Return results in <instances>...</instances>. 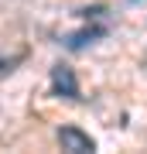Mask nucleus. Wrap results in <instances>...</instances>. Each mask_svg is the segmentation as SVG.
<instances>
[{
    "label": "nucleus",
    "mask_w": 147,
    "mask_h": 154,
    "mask_svg": "<svg viewBox=\"0 0 147 154\" xmlns=\"http://www.w3.org/2000/svg\"><path fill=\"white\" fill-rule=\"evenodd\" d=\"M51 93L62 96V99H82L79 96V79H75V69L65 65V62H58V65L51 69Z\"/></svg>",
    "instance_id": "obj_1"
},
{
    "label": "nucleus",
    "mask_w": 147,
    "mask_h": 154,
    "mask_svg": "<svg viewBox=\"0 0 147 154\" xmlns=\"http://www.w3.org/2000/svg\"><path fill=\"white\" fill-rule=\"evenodd\" d=\"M55 137H58V147L69 154H93L96 151V140L86 130H79V127H58Z\"/></svg>",
    "instance_id": "obj_2"
},
{
    "label": "nucleus",
    "mask_w": 147,
    "mask_h": 154,
    "mask_svg": "<svg viewBox=\"0 0 147 154\" xmlns=\"http://www.w3.org/2000/svg\"><path fill=\"white\" fill-rule=\"evenodd\" d=\"M106 34H109L106 24H89V28H82V31L65 34V38H62V45L75 51V48H86V45H93V41H99V38H106Z\"/></svg>",
    "instance_id": "obj_3"
},
{
    "label": "nucleus",
    "mask_w": 147,
    "mask_h": 154,
    "mask_svg": "<svg viewBox=\"0 0 147 154\" xmlns=\"http://www.w3.org/2000/svg\"><path fill=\"white\" fill-rule=\"evenodd\" d=\"M27 58V51H14V55H7V58H0V79H7L11 72L21 65V62Z\"/></svg>",
    "instance_id": "obj_4"
},
{
    "label": "nucleus",
    "mask_w": 147,
    "mask_h": 154,
    "mask_svg": "<svg viewBox=\"0 0 147 154\" xmlns=\"http://www.w3.org/2000/svg\"><path fill=\"white\" fill-rule=\"evenodd\" d=\"M106 14V7H86V11H79L82 21H96V17H103Z\"/></svg>",
    "instance_id": "obj_5"
},
{
    "label": "nucleus",
    "mask_w": 147,
    "mask_h": 154,
    "mask_svg": "<svg viewBox=\"0 0 147 154\" xmlns=\"http://www.w3.org/2000/svg\"><path fill=\"white\" fill-rule=\"evenodd\" d=\"M133 4H137V0H133Z\"/></svg>",
    "instance_id": "obj_6"
}]
</instances>
